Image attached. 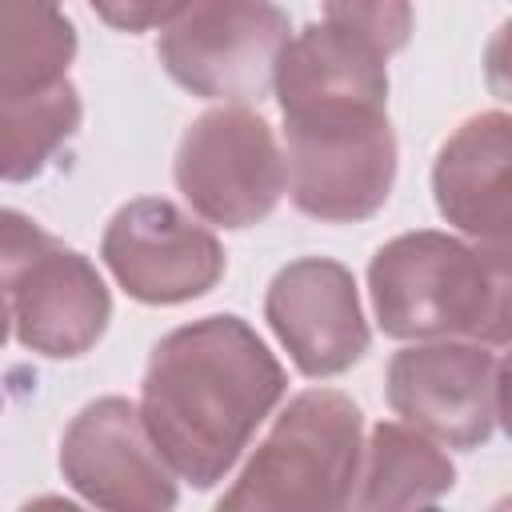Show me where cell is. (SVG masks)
I'll return each mask as SVG.
<instances>
[{
    "instance_id": "cell-9",
    "label": "cell",
    "mask_w": 512,
    "mask_h": 512,
    "mask_svg": "<svg viewBox=\"0 0 512 512\" xmlns=\"http://www.w3.org/2000/svg\"><path fill=\"white\" fill-rule=\"evenodd\" d=\"M100 256L116 284L140 304H184L224 276L220 240L172 200H132L108 228Z\"/></svg>"
},
{
    "instance_id": "cell-13",
    "label": "cell",
    "mask_w": 512,
    "mask_h": 512,
    "mask_svg": "<svg viewBox=\"0 0 512 512\" xmlns=\"http://www.w3.org/2000/svg\"><path fill=\"white\" fill-rule=\"evenodd\" d=\"M452 460L412 424H376L356 480V508H420L452 488Z\"/></svg>"
},
{
    "instance_id": "cell-12",
    "label": "cell",
    "mask_w": 512,
    "mask_h": 512,
    "mask_svg": "<svg viewBox=\"0 0 512 512\" xmlns=\"http://www.w3.org/2000/svg\"><path fill=\"white\" fill-rule=\"evenodd\" d=\"M440 216L484 252L512 264V116L464 120L432 164Z\"/></svg>"
},
{
    "instance_id": "cell-17",
    "label": "cell",
    "mask_w": 512,
    "mask_h": 512,
    "mask_svg": "<svg viewBox=\"0 0 512 512\" xmlns=\"http://www.w3.org/2000/svg\"><path fill=\"white\" fill-rule=\"evenodd\" d=\"M96 16L120 32H144L156 24H168L188 0H88Z\"/></svg>"
},
{
    "instance_id": "cell-10",
    "label": "cell",
    "mask_w": 512,
    "mask_h": 512,
    "mask_svg": "<svg viewBox=\"0 0 512 512\" xmlns=\"http://www.w3.org/2000/svg\"><path fill=\"white\" fill-rule=\"evenodd\" d=\"M392 412L448 448H476L496 424V360L472 340H416L388 364Z\"/></svg>"
},
{
    "instance_id": "cell-5",
    "label": "cell",
    "mask_w": 512,
    "mask_h": 512,
    "mask_svg": "<svg viewBox=\"0 0 512 512\" xmlns=\"http://www.w3.org/2000/svg\"><path fill=\"white\" fill-rule=\"evenodd\" d=\"M4 316L12 340L44 356L88 352L112 316L100 272L20 212H4Z\"/></svg>"
},
{
    "instance_id": "cell-14",
    "label": "cell",
    "mask_w": 512,
    "mask_h": 512,
    "mask_svg": "<svg viewBox=\"0 0 512 512\" xmlns=\"http://www.w3.org/2000/svg\"><path fill=\"white\" fill-rule=\"evenodd\" d=\"M76 32L60 0H0V100L68 80Z\"/></svg>"
},
{
    "instance_id": "cell-16",
    "label": "cell",
    "mask_w": 512,
    "mask_h": 512,
    "mask_svg": "<svg viewBox=\"0 0 512 512\" xmlns=\"http://www.w3.org/2000/svg\"><path fill=\"white\" fill-rule=\"evenodd\" d=\"M324 16L328 24L364 36L384 56L412 36V0H324Z\"/></svg>"
},
{
    "instance_id": "cell-7",
    "label": "cell",
    "mask_w": 512,
    "mask_h": 512,
    "mask_svg": "<svg viewBox=\"0 0 512 512\" xmlns=\"http://www.w3.org/2000/svg\"><path fill=\"white\" fill-rule=\"evenodd\" d=\"M172 172L192 212L220 228L260 224L288 184V160L268 120L244 104H224L192 120Z\"/></svg>"
},
{
    "instance_id": "cell-8",
    "label": "cell",
    "mask_w": 512,
    "mask_h": 512,
    "mask_svg": "<svg viewBox=\"0 0 512 512\" xmlns=\"http://www.w3.org/2000/svg\"><path fill=\"white\" fill-rule=\"evenodd\" d=\"M64 480L96 508L164 512L176 504V468L152 440L144 412L124 396L92 400L60 440Z\"/></svg>"
},
{
    "instance_id": "cell-19",
    "label": "cell",
    "mask_w": 512,
    "mask_h": 512,
    "mask_svg": "<svg viewBox=\"0 0 512 512\" xmlns=\"http://www.w3.org/2000/svg\"><path fill=\"white\" fill-rule=\"evenodd\" d=\"M496 420L512 440V352L496 364Z\"/></svg>"
},
{
    "instance_id": "cell-15",
    "label": "cell",
    "mask_w": 512,
    "mask_h": 512,
    "mask_svg": "<svg viewBox=\"0 0 512 512\" xmlns=\"http://www.w3.org/2000/svg\"><path fill=\"white\" fill-rule=\"evenodd\" d=\"M80 124V96L68 80L0 100V168L4 180H28L60 152Z\"/></svg>"
},
{
    "instance_id": "cell-4",
    "label": "cell",
    "mask_w": 512,
    "mask_h": 512,
    "mask_svg": "<svg viewBox=\"0 0 512 512\" xmlns=\"http://www.w3.org/2000/svg\"><path fill=\"white\" fill-rule=\"evenodd\" d=\"M360 408L332 388L300 392L244 464L224 512H336L352 504L364 460Z\"/></svg>"
},
{
    "instance_id": "cell-3",
    "label": "cell",
    "mask_w": 512,
    "mask_h": 512,
    "mask_svg": "<svg viewBox=\"0 0 512 512\" xmlns=\"http://www.w3.org/2000/svg\"><path fill=\"white\" fill-rule=\"evenodd\" d=\"M376 320L396 340L512 344V264L448 232H404L368 264Z\"/></svg>"
},
{
    "instance_id": "cell-2",
    "label": "cell",
    "mask_w": 512,
    "mask_h": 512,
    "mask_svg": "<svg viewBox=\"0 0 512 512\" xmlns=\"http://www.w3.org/2000/svg\"><path fill=\"white\" fill-rule=\"evenodd\" d=\"M284 396V368L240 316H208L168 332L144 368L140 412L176 468L208 488L244 456Z\"/></svg>"
},
{
    "instance_id": "cell-11",
    "label": "cell",
    "mask_w": 512,
    "mask_h": 512,
    "mask_svg": "<svg viewBox=\"0 0 512 512\" xmlns=\"http://www.w3.org/2000/svg\"><path fill=\"white\" fill-rule=\"evenodd\" d=\"M264 316L292 364L312 380L340 376L368 352L356 280L336 260L304 256L280 268L268 284Z\"/></svg>"
},
{
    "instance_id": "cell-6",
    "label": "cell",
    "mask_w": 512,
    "mask_h": 512,
    "mask_svg": "<svg viewBox=\"0 0 512 512\" xmlns=\"http://www.w3.org/2000/svg\"><path fill=\"white\" fill-rule=\"evenodd\" d=\"M288 32L272 0H188L164 24L156 56L192 96L248 104L272 88Z\"/></svg>"
},
{
    "instance_id": "cell-18",
    "label": "cell",
    "mask_w": 512,
    "mask_h": 512,
    "mask_svg": "<svg viewBox=\"0 0 512 512\" xmlns=\"http://www.w3.org/2000/svg\"><path fill=\"white\" fill-rule=\"evenodd\" d=\"M484 80L492 88V96L512 100V20H504L496 28V36L488 40L484 52Z\"/></svg>"
},
{
    "instance_id": "cell-1",
    "label": "cell",
    "mask_w": 512,
    "mask_h": 512,
    "mask_svg": "<svg viewBox=\"0 0 512 512\" xmlns=\"http://www.w3.org/2000/svg\"><path fill=\"white\" fill-rule=\"evenodd\" d=\"M292 204L324 224L384 208L396 180L384 52L336 24H308L276 64Z\"/></svg>"
}]
</instances>
